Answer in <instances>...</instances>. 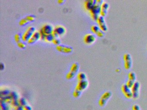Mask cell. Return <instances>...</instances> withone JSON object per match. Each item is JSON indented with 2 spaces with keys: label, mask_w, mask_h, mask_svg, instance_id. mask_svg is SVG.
Returning <instances> with one entry per match:
<instances>
[{
  "label": "cell",
  "mask_w": 147,
  "mask_h": 110,
  "mask_svg": "<svg viewBox=\"0 0 147 110\" xmlns=\"http://www.w3.org/2000/svg\"><path fill=\"white\" fill-rule=\"evenodd\" d=\"M54 38H55V37L53 36L52 34H48L45 36V40L48 43H50V42H52Z\"/></svg>",
  "instance_id": "7402d4cb"
},
{
  "label": "cell",
  "mask_w": 147,
  "mask_h": 110,
  "mask_svg": "<svg viewBox=\"0 0 147 110\" xmlns=\"http://www.w3.org/2000/svg\"><path fill=\"white\" fill-rule=\"evenodd\" d=\"M52 43L55 45L58 46L61 44V41L59 38H54V40L52 41Z\"/></svg>",
  "instance_id": "83f0119b"
},
{
  "label": "cell",
  "mask_w": 147,
  "mask_h": 110,
  "mask_svg": "<svg viewBox=\"0 0 147 110\" xmlns=\"http://www.w3.org/2000/svg\"><path fill=\"white\" fill-rule=\"evenodd\" d=\"M141 84L140 82L138 81H136L131 89L132 92V99H137L139 98L140 95V90Z\"/></svg>",
  "instance_id": "277c9868"
},
{
  "label": "cell",
  "mask_w": 147,
  "mask_h": 110,
  "mask_svg": "<svg viewBox=\"0 0 147 110\" xmlns=\"http://www.w3.org/2000/svg\"><path fill=\"white\" fill-rule=\"evenodd\" d=\"M23 108H24V110H32V107L28 104L24 106Z\"/></svg>",
  "instance_id": "e575fe53"
},
{
  "label": "cell",
  "mask_w": 147,
  "mask_h": 110,
  "mask_svg": "<svg viewBox=\"0 0 147 110\" xmlns=\"http://www.w3.org/2000/svg\"><path fill=\"white\" fill-rule=\"evenodd\" d=\"M96 21L98 22V25L101 30L106 32L108 30V27L106 23L105 16L100 15Z\"/></svg>",
  "instance_id": "ba28073f"
},
{
  "label": "cell",
  "mask_w": 147,
  "mask_h": 110,
  "mask_svg": "<svg viewBox=\"0 0 147 110\" xmlns=\"http://www.w3.org/2000/svg\"><path fill=\"white\" fill-rule=\"evenodd\" d=\"M22 35H23V34H22L20 32L18 33L15 34V36H14V39H15V41L17 43L22 41Z\"/></svg>",
  "instance_id": "cb8c5ba5"
},
{
  "label": "cell",
  "mask_w": 147,
  "mask_h": 110,
  "mask_svg": "<svg viewBox=\"0 0 147 110\" xmlns=\"http://www.w3.org/2000/svg\"><path fill=\"white\" fill-rule=\"evenodd\" d=\"M100 29L98 25H93L91 26V30H92V32L95 34L97 33Z\"/></svg>",
  "instance_id": "484cf974"
},
{
  "label": "cell",
  "mask_w": 147,
  "mask_h": 110,
  "mask_svg": "<svg viewBox=\"0 0 147 110\" xmlns=\"http://www.w3.org/2000/svg\"><path fill=\"white\" fill-rule=\"evenodd\" d=\"M77 79L79 81L87 80L86 74L83 72H79L77 75Z\"/></svg>",
  "instance_id": "e0dca14e"
},
{
  "label": "cell",
  "mask_w": 147,
  "mask_h": 110,
  "mask_svg": "<svg viewBox=\"0 0 147 110\" xmlns=\"http://www.w3.org/2000/svg\"><path fill=\"white\" fill-rule=\"evenodd\" d=\"M79 68H80V65L79 63L77 62H75L71 65L70 70L74 73L77 74V72L79 71Z\"/></svg>",
  "instance_id": "9a60e30c"
},
{
  "label": "cell",
  "mask_w": 147,
  "mask_h": 110,
  "mask_svg": "<svg viewBox=\"0 0 147 110\" xmlns=\"http://www.w3.org/2000/svg\"><path fill=\"white\" fill-rule=\"evenodd\" d=\"M66 29L63 26L59 25L54 28L52 34L55 38H59L60 36H62L65 34Z\"/></svg>",
  "instance_id": "5b68a950"
},
{
  "label": "cell",
  "mask_w": 147,
  "mask_h": 110,
  "mask_svg": "<svg viewBox=\"0 0 147 110\" xmlns=\"http://www.w3.org/2000/svg\"><path fill=\"white\" fill-rule=\"evenodd\" d=\"M96 34H97V35H98V37H102L105 35V32H104V31L100 29Z\"/></svg>",
  "instance_id": "d6a6232c"
},
{
  "label": "cell",
  "mask_w": 147,
  "mask_h": 110,
  "mask_svg": "<svg viewBox=\"0 0 147 110\" xmlns=\"http://www.w3.org/2000/svg\"><path fill=\"white\" fill-rule=\"evenodd\" d=\"M14 110H24V108H23V107L19 105L14 107Z\"/></svg>",
  "instance_id": "d590c367"
},
{
  "label": "cell",
  "mask_w": 147,
  "mask_h": 110,
  "mask_svg": "<svg viewBox=\"0 0 147 110\" xmlns=\"http://www.w3.org/2000/svg\"><path fill=\"white\" fill-rule=\"evenodd\" d=\"M128 80L133 82H136V75L133 71H131L128 74Z\"/></svg>",
  "instance_id": "2e32d148"
},
{
  "label": "cell",
  "mask_w": 147,
  "mask_h": 110,
  "mask_svg": "<svg viewBox=\"0 0 147 110\" xmlns=\"http://www.w3.org/2000/svg\"><path fill=\"white\" fill-rule=\"evenodd\" d=\"M54 29L53 26L49 24H45L41 28L43 32L46 35L52 34Z\"/></svg>",
  "instance_id": "8fae6325"
},
{
  "label": "cell",
  "mask_w": 147,
  "mask_h": 110,
  "mask_svg": "<svg viewBox=\"0 0 147 110\" xmlns=\"http://www.w3.org/2000/svg\"><path fill=\"white\" fill-rule=\"evenodd\" d=\"M36 31V28L32 26L28 27L22 35V41L24 42L28 41Z\"/></svg>",
  "instance_id": "3957f363"
},
{
  "label": "cell",
  "mask_w": 147,
  "mask_h": 110,
  "mask_svg": "<svg viewBox=\"0 0 147 110\" xmlns=\"http://www.w3.org/2000/svg\"><path fill=\"white\" fill-rule=\"evenodd\" d=\"M76 74H77L76 73H74L70 70L68 72L67 74L66 75V78L68 80H72L75 77Z\"/></svg>",
  "instance_id": "44dd1931"
},
{
  "label": "cell",
  "mask_w": 147,
  "mask_h": 110,
  "mask_svg": "<svg viewBox=\"0 0 147 110\" xmlns=\"http://www.w3.org/2000/svg\"><path fill=\"white\" fill-rule=\"evenodd\" d=\"M82 92H81V91L75 89L73 92V96L76 98H79L81 95Z\"/></svg>",
  "instance_id": "4316f807"
},
{
  "label": "cell",
  "mask_w": 147,
  "mask_h": 110,
  "mask_svg": "<svg viewBox=\"0 0 147 110\" xmlns=\"http://www.w3.org/2000/svg\"><path fill=\"white\" fill-rule=\"evenodd\" d=\"M65 1L64 0H59V1H58V2L59 3H63Z\"/></svg>",
  "instance_id": "74e56055"
},
{
  "label": "cell",
  "mask_w": 147,
  "mask_h": 110,
  "mask_svg": "<svg viewBox=\"0 0 147 110\" xmlns=\"http://www.w3.org/2000/svg\"><path fill=\"white\" fill-rule=\"evenodd\" d=\"M39 32H40V36H41V38H40V39H41V40H45L46 35H45V34H44V33L42 31V30H41V29H40Z\"/></svg>",
  "instance_id": "836d02e7"
},
{
  "label": "cell",
  "mask_w": 147,
  "mask_h": 110,
  "mask_svg": "<svg viewBox=\"0 0 147 110\" xmlns=\"http://www.w3.org/2000/svg\"><path fill=\"white\" fill-rule=\"evenodd\" d=\"M30 22V21L28 19L26 16L24 18H23L21 19L19 21V24L21 26H25L26 25L28 24V23Z\"/></svg>",
  "instance_id": "603a6c76"
},
{
  "label": "cell",
  "mask_w": 147,
  "mask_h": 110,
  "mask_svg": "<svg viewBox=\"0 0 147 110\" xmlns=\"http://www.w3.org/2000/svg\"><path fill=\"white\" fill-rule=\"evenodd\" d=\"M109 3L106 1L103 2L101 5V11H100V15L105 16L106 15L108 11V9L109 8Z\"/></svg>",
  "instance_id": "5bb4252c"
},
{
  "label": "cell",
  "mask_w": 147,
  "mask_h": 110,
  "mask_svg": "<svg viewBox=\"0 0 147 110\" xmlns=\"http://www.w3.org/2000/svg\"><path fill=\"white\" fill-rule=\"evenodd\" d=\"M4 68H5V64H4L3 63H1V64H0V69H1V70H3V69H4Z\"/></svg>",
  "instance_id": "8d00e7d4"
},
{
  "label": "cell",
  "mask_w": 147,
  "mask_h": 110,
  "mask_svg": "<svg viewBox=\"0 0 147 110\" xmlns=\"http://www.w3.org/2000/svg\"><path fill=\"white\" fill-rule=\"evenodd\" d=\"M83 40L84 42L87 44H91L95 42L96 40V36L94 34H87L84 36Z\"/></svg>",
  "instance_id": "9c48e42d"
},
{
  "label": "cell",
  "mask_w": 147,
  "mask_h": 110,
  "mask_svg": "<svg viewBox=\"0 0 147 110\" xmlns=\"http://www.w3.org/2000/svg\"><path fill=\"white\" fill-rule=\"evenodd\" d=\"M132 65V59L124 61V67L126 69H129L131 68Z\"/></svg>",
  "instance_id": "ffe728a7"
},
{
  "label": "cell",
  "mask_w": 147,
  "mask_h": 110,
  "mask_svg": "<svg viewBox=\"0 0 147 110\" xmlns=\"http://www.w3.org/2000/svg\"><path fill=\"white\" fill-rule=\"evenodd\" d=\"M9 95L12 100H18V93L17 92H15V91L11 92Z\"/></svg>",
  "instance_id": "ac0fdd59"
},
{
  "label": "cell",
  "mask_w": 147,
  "mask_h": 110,
  "mask_svg": "<svg viewBox=\"0 0 147 110\" xmlns=\"http://www.w3.org/2000/svg\"><path fill=\"white\" fill-rule=\"evenodd\" d=\"M41 38L39 31H36L32 34L30 38L28 40V43L30 44H34Z\"/></svg>",
  "instance_id": "7c38bea8"
},
{
  "label": "cell",
  "mask_w": 147,
  "mask_h": 110,
  "mask_svg": "<svg viewBox=\"0 0 147 110\" xmlns=\"http://www.w3.org/2000/svg\"><path fill=\"white\" fill-rule=\"evenodd\" d=\"M26 17L30 21V22L34 21V20L35 19V18H36L35 15H34L31 14L29 15H27Z\"/></svg>",
  "instance_id": "f546056e"
},
{
  "label": "cell",
  "mask_w": 147,
  "mask_h": 110,
  "mask_svg": "<svg viewBox=\"0 0 147 110\" xmlns=\"http://www.w3.org/2000/svg\"><path fill=\"white\" fill-rule=\"evenodd\" d=\"M97 3V0H87L84 2V7L87 10L90 11Z\"/></svg>",
  "instance_id": "4fadbf2b"
},
{
  "label": "cell",
  "mask_w": 147,
  "mask_h": 110,
  "mask_svg": "<svg viewBox=\"0 0 147 110\" xmlns=\"http://www.w3.org/2000/svg\"><path fill=\"white\" fill-rule=\"evenodd\" d=\"M10 92L9 89H5L4 90H1V97L8 96L10 94Z\"/></svg>",
  "instance_id": "d4e9b609"
},
{
  "label": "cell",
  "mask_w": 147,
  "mask_h": 110,
  "mask_svg": "<svg viewBox=\"0 0 147 110\" xmlns=\"http://www.w3.org/2000/svg\"><path fill=\"white\" fill-rule=\"evenodd\" d=\"M18 101L19 105L23 107L27 105V102L26 99L23 97L20 98L18 100Z\"/></svg>",
  "instance_id": "d6986e66"
},
{
  "label": "cell",
  "mask_w": 147,
  "mask_h": 110,
  "mask_svg": "<svg viewBox=\"0 0 147 110\" xmlns=\"http://www.w3.org/2000/svg\"><path fill=\"white\" fill-rule=\"evenodd\" d=\"M131 110H141V108H140V107L139 106V105H137V104H135L132 106V107H131Z\"/></svg>",
  "instance_id": "1f68e13d"
},
{
  "label": "cell",
  "mask_w": 147,
  "mask_h": 110,
  "mask_svg": "<svg viewBox=\"0 0 147 110\" xmlns=\"http://www.w3.org/2000/svg\"><path fill=\"white\" fill-rule=\"evenodd\" d=\"M135 82L132 81L130 80H127L125 84L129 87L131 88L132 86H133L134 83H135Z\"/></svg>",
  "instance_id": "4dcf8cb0"
},
{
  "label": "cell",
  "mask_w": 147,
  "mask_h": 110,
  "mask_svg": "<svg viewBox=\"0 0 147 110\" xmlns=\"http://www.w3.org/2000/svg\"><path fill=\"white\" fill-rule=\"evenodd\" d=\"M56 49L60 52L64 53H71L73 51V48L72 46L61 44L57 46Z\"/></svg>",
  "instance_id": "52a82bcc"
},
{
  "label": "cell",
  "mask_w": 147,
  "mask_h": 110,
  "mask_svg": "<svg viewBox=\"0 0 147 110\" xmlns=\"http://www.w3.org/2000/svg\"><path fill=\"white\" fill-rule=\"evenodd\" d=\"M17 44H18L19 47L21 48V49H24L26 46V44L23 41H21L19 42V43H17Z\"/></svg>",
  "instance_id": "f1b7e54d"
},
{
  "label": "cell",
  "mask_w": 147,
  "mask_h": 110,
  "mask_svg": "<svg viewBox=\"0 0 147 110\" xmlns=\"http://www.w3.org/2000/svg\"><path fill=\"white\" fill-rule=\"evenodd\" d=\"M88 85H89V82L87 80L79 81L75 89L82 92L87 88Z\"/></svg>",
  "instance_id": "30bf717a"
},
{
  "label": "cell",
  "mask_w": 147,
  "mask_h": 110,
  "mask_svg": "<svg viewBox=\"0 0 147 110\" xmlns=\"http://www.w3.org/2000/svg\"><path fill=\"white\" fill-rule=\"evenodd\" d=\"M121 91L125 98L127 99H132V92L131 89L125 83H124L121 87Z\"/></svg>",
  "instance_id": "8992f818"
},
{
  "label": "cell",
  "mask_w": 147,
  "mask_h": 110,
  "mask_svg": "<svg viewBox=\"0 0 147 110\" xmlns=\"http://www.w3.org/2000/svg\"><path fill=\"white\" fill-rule=\"evenodd\" d=\"M112 95L111 91H107L102 94L98 101V105L100 107H104L106 105Z\"/></svg>",
  "instance_id": "6da1fadb"
},
{
  "label": "cell",
  "mask_w": 147,
  "mask_h": 110,
  "mask_svg": "<svg viewBox=\"0 0 147 110\" xmlns=\"http://www.w3.org/2000/svg\"><path fill=\"white\" fill-rule=\"evenodd\" d=\"M101 5L96 3L93 7L89 11L91 17L94 21H97L100 15Z\"/></svg>",
  "instance_id": "7a4b0ae2"
}]
</instances>
